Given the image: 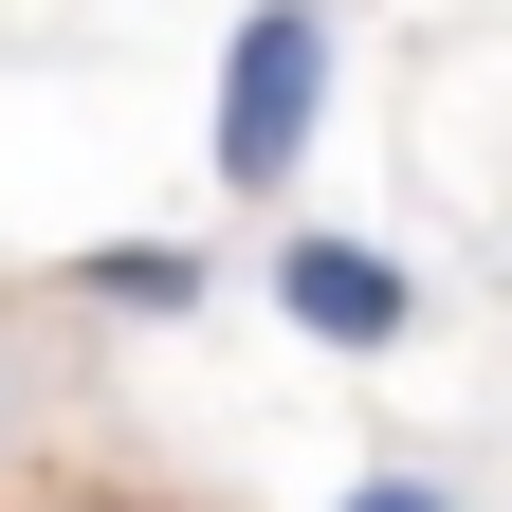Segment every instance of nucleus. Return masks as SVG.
Returning <instances> with one entry per match:
<instances>
[{
	"mask_svg": "<svg viewBox=\"0 0 512 512\" xmlns=\"http://www.w3.org/2000/svg\"><path fill=\"white\" fill-rule=\"evenodd\" d=\"M330 512H458L439 476H366V494H330Z\"/></svg>",
	"mask_w": 512,
	"mask_h": 512,
	"instance_id": "4",
	"label": "nucleus"
},
{
	"mask_svg": "<svg viewBox=\"0 0 512 512\" xmlns=\"http://www.w3.org/2000/svg\"><path fill=\"white\" fill-rule=\"evenodd\" d=\"M74 293H110V311H202V256H183V238H110V256H74Z\"/></svg>",
	"mask_w": 512,
	"mask_h": 512,
	"instance_id": "3",
	"label": "nucleus"
},
{
	"mask_svg": "<svg viewBox=\"0 0 512 512\" xmlns=\"http://www.w3.org/2000/svg\"><path fill=\"white\" fill-rule=\"evenodd\" d=\"M311 110H330V0H256V19L220 37V183L238 202H275V183L311 165Z\"/></svg>",
	"mask_w": 512,
	"mask_h": 512,
	"instance_id": "1",
	"label": "nucleus"
},
{
	"mask_svg": "<svg viewBox=\"0 0 512 512\" xmlns=\"http://www.w3.org/2000/svg\"><path fill=\"white\" fill-rule=\"evenodd\" d=\"M275 311H293V330L311 348H403L421 330V275H403V256H384V238H275Z\"/></svg>",
	"mask_w": 512,
	"mask_h": 512,
	"instance_id": "2",
	"label": "nucleus"
},
{
	"mask_svg": "<svg viewBox=\"0 0 512 512\" xmlns=\"http://www.w3.org/2000/svg\"><path fill=\"white\" fill-rule=\"evenodd\" d=\"M37 512H165V494H37Z\"/></svg>",
	"mask_w": 512,
	"mask_h": 512,
	"instance_id": "5",
	"label": "nucleus"
}]
</instances>
